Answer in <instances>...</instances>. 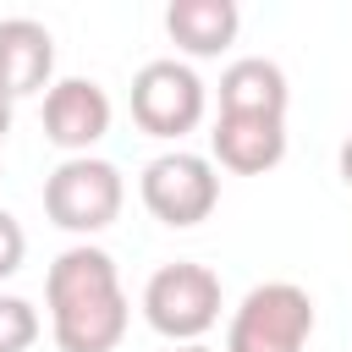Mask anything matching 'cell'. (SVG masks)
Instances as JSON below:
<instances>
[{"label": "cell", "mask_w": 352, "mask_h": 352, "mask_svg": "<svg viewBox=\"0 0 352 352\" xmlns=\"http://www.w3.org/2000/svg\"><path fill=\"white\" fill-rule=\"evenodd\" d=\"M44 308H50V336H55L60 352H116L126 324H132L121 270L94 242H72L50 264Z\"/></svg>", "instance_id": "6da1fadb"}, {"label": "cell", "mask_w": 352, "mask_h": 352, "mask_svg": "<svg viewBox=\"0 0 352 352\" xmlns=\"http://www.w3.org/2000/svg\"><path fill=\"white\" fill-rule=\"evenodd\" d=\"M121 204H126V182L99 154H72L44 176V214L72 236H94L116 226Z\"/></svg>", "instance_id": "7a4b0ae2"}, {"label": "cell", "mask_w": 352, "mask_h": 352, "mask_svg": "<svg viewBox=\"0 0 352 352\" xmlns=\"http://www.w3.org/2000/svg\"><path fill=\"white\" fill-rule=\"evenodd\" d=\"M308 336H314V297L297 280H264L236 302L226 324V352H302Z\"/></svg>", "instance_id": "3957f363"}, {"label": "cell", "mask_w": 352, "mask_h": 352, "mask_svg": "<svg viewBox=\"0 0 352 352\" xmlns=\"http://www.w3.org/2000/svg\"><path fill=\"white\" fill-rule=\"evenodd\" d=\"M143 319H148V330H160L176 346L198 341L220 319V275L209 264H192V258L160 264L143 286Z\"/></svg>", "instance_id": "277c9868"}, {"label": "cell", "mask_w": 352, "mask_h": 352, "mask_svg": "<svg viewBox=\"0 0 352 352\" xmlns=\"http://www.w3.org/2000/svg\"><path fill=\"white\" fill-rule=\"evenodd\" d=\"M138 192H143V209L154 220H165V226H198L220 204V176H214V160L170 148V154H154L143 165Z\"/></svg>", "instance_id": "5b68a950"}, {"label": "cell", "mask_w": 352, "mask_h": 352, "mask_svg": "<svg viewBox=\"0 0 352 352\" xmlns=\"http://www.w3.org/2000/svg\"><path fill=\"white\" fill-rule=\"evenodd\" d=\"M204 77L176 60V55H160V60H143L138 77H132V121L148 132V138H182L204 121Z\"/></svg>", "instance_id": "8992f818"}, {"label": "cell", "mask_w": 352, "mask_h": 352, "mask_svg": "<svg viewBox=\"0 0 352 352\" xmlns=\"http://www.w3.org/2000/svg\"><path fill=\"white\" fill-rule=\"evenodd\" d=\"M104 132H110V94L94 77H60V82H50V94H44V138L55 148H66V160L88 154Z\"/></svg>", "instance_id": "52a82bcc"}, {"label": "cell", "mask_w": 352, "mask_h": 352, "mask_svg": "<svg viewBox=\"0 0 352 352\" xmlns=\"http://www.w3.org/2000/svg\"><path fill=\"white\" fill-rule=\"evenodd\" d=\"M55 72V38L38 16H0V94L28 99L50 88Z\"/></svg>", "instance_id": "ba28073f"}, {"label": "cell", "mask_w": 352, "mask_h": 352, "mask_svg": "<svg viewBox=\"0 0 352 352\" xmlns=\"http://www.w3.org/2000/svg\"><path fill=\"white\" fill-rule=\"evenodd\" d=\"M209 148L236 176H264L286 160V121L275 116H214Z\"/></svg>", "instance_id": "9c48e42d"}, {"label": "cell", "mask_w": 352, "mask_h": 352, "mask_svg": "<svg viewBox=\"0 0 352 352\" xmlns=\"http://www.w3.org/2000/svg\"><path fill=\"white\" fill-rule=\"evenodd\" d=\"M286 72L270 55H236L220 72V116H275L286 121Z\"/></svg>", "instance_id": "30bf717a"}, {"label": "cell", "mask_w": 352, "mask_h": 352, "mask_svg": "<svg viewBox=\"0 0 352 352\" xmlns=\"http://www.w3.org/2000/svg\"><path fill=\"white\" fill-rule=\"evenodd\" d=\"M242 28L236 0H170L165 6V33L187 55H220Z\"/></svg>", "instance_id": "8fae6325"}, {"label": "cell", "mask_w": 352, "mask_h": 352, "mask_svg": "<svg viewBox=\"0 0 352 352\" xmlns=\"http://www.w3.org/2000/svg\"><path fill=\"white\" fill-rule=\"evenodd\" d=\"M38 308L28 302V297H11V292H0V352H28L33 341H38Z\"/></svg>", "instance_id": "7c38bea8"}, {"label": "cell", "mask_w": 352, "mask_h": 352, "mask_svg": "<svg viewBox=\"0 0 352 352\" xmlns=\"http://www.w3.org/2000/svg\"><path fill=\"white\" fill-rule=\"evenodd\" d=\"M22 258H28V231L11 209H0V280H11L22 270Z\"/></svg>", "instance_id": "4fadbf2b"}, {"label": "cell", "mask_w": 352, "mask_h": 352, "mask_svg": "<svg viewBox=\"0 0 352 352\" xmlns=\"http://www.w3.org/2000/svg\"><path fill=\"white\" fill-rule=\"evenodd\" d=\"M341 182L352 187V132H346V143H341Z\"/></svg>", "instance_id": "5bb4252c"}, {"label": "cell", "mask_w": 352, "mask_h": 352, "mask_svg": "<svg viewBox=\"0 0 352 352\" xmlns=\"http://www.w3.org/2000/svg\"><path fill=\"white\" fill-rule=\"evenodd\" d=\"M6 132H11V99L0 94V138H6Z\"/></svg>", "instance_id": "9a60e30c"}, {"label": "cell", "mask_w": 352, "mask_h": 352, "mask_svg": "<svg viewBox=\"0 0 352 352\" xmlns=\"http://www.w3.org/2000/svg\"><path fill=\"white\" fill-rule=\"evenodd\" d=\"M170 352H214V346H204V341H187V346H170Z\"/></svg>", "instance_id": "2e32d148"}]
</instances>
